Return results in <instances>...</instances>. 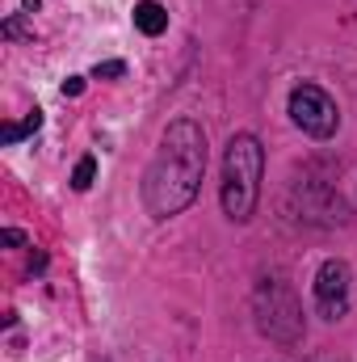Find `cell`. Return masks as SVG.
<instances>
[{
  "label": "cell",
  "instance_id": "1",
  "mask_svg": "<svg viewBox=\"0 0 357 362\" xmlns=\"http://www.w3.org/2000/svg\"><path fill=\"white\" fill-rule=\"evenodd\" d=\"M202 173H206V135H202L198 122L177 118L164 131L160 152H156V160L143 173V202H147V211L156 219L181 215L198 198Z\"/></svg>",
  "mask_w": 357,
  "mask_h": 362
},
{
  "label": "cell",
  "instance_id": "2",
  "mask_svg": "<svg viewBox=\"0 0 357 362\" xmlns=\"http://www.w3.org/2000/svg\"><path fill=\"white\" fill-rule=\"evenodd\" d=\"M261 169H265V152L253 135H231L227 156H223V211L227 219L244 223L257 211L261 198Z\"/></svg>",
  "mask_w": 357,
  "mask_h": 362
},
{
  "label": "cell",
  "instance_id": "3",
  "mask_svg": "<svg viewBox=\"0 0 357 362\" xmlns=\"http://www.w3.org/2000/svg\"><path fill=\"white\" fill-rule=\"evenodd\" d=\"M257 325L273 341H298L303 337V308L282 278H265L257 286Z\"/></svg>",
  "mask_w": 357,
  "mask_h": 362
},
{
  "label": "cell",
  "instance_id": "4",
  "mask_svg": "<svg viewBox=\"0 0 357 362\" xmlns=\"http://www.w3.org/2000/svg\"><path fill=\"white\" fill-rule=\"evenodd\" d=\"M290 118H294V127H303V131L315 135V139H328V135H337V127H341L337 101L324 89H315V85H298V89L290 93Z\"/></svg>",
  "mask_w": 357,
  "mask_h": 362
},
{
  "label": "cell",
  "instance_id": "5",
  "mask_svg": "<svg viewBox=\"0 0 357 362\" xmlns=\"http://www.w3.org/2000/svg\"><path fill=\"white\" fill-rule=\"evenodd\" d=\"M315 299H320V312L328 320L345 316L349 308V266L345 262H324L315 274Z\"/></svg>",
  "mask_w": 357,
  "mask_h": 362
},
{
  "label": "cell",
  "instance_id": "6",
  "mask_svg": "<svg viewBox=\"0 0 357 362\" xmlns=\"http://www.w3.org/2000/svg\"><path fill=\"white\" fill-rule=\"evenodd\" d=\"M135 25H139V34H147V38L164 34V30H169V13H164V4H156V0H139V4H135Z\"/></svg>",
  "mask_w": 357,
  "mask_h": 362
},
{
  "label": "cell",
  "instance_id": "7",
  "mask_svg": "<svg viewBox=\"0 0 357 362\" xmlns=\"http://www.w3.org/2000/svg\"><path fill=\"white\" fill-rule=\"evenodd\" d=\"M38 127H42V114L34 110V114H25V122H8V127L0 131V139H4V144H17V139H25V135H34Z\"/></svg>",
  "mask_w": 357,
  "mask_h": 362
},
{
  "label": "cell",
  "instance_id": "8",
  "mask_svg": "<svg viewBox=\"0 0 357 362\" xmlns=\"http://www.w3.org/2000/svg\"><path fill=\"white\" fill-rule=\"evenodd\" d=\"M92 173H97V160H92V156H85V160L76 165V173H72V185H76V189H89Z\"/></svg>",
  "mask_w": 357,
  "mask_h": 362
},
{
  "label": "cell",
  "instance_id": "9",
  "mask_svg": "<svg viewBox=\"0 0 357 362\" xmlns=\"http://www.w3.org/2000/svg\"><path fill=\"white\" fill-rule=\"evenodd\" d=\"M122 72H126V64H118V59H109V64H97V68H92V76H97V81H114V76H122Z\"/></svg>",
  "mask_w": 357,
  "mask_h": 362
},
{
  "label": "cell",
  "instance_id": "10",
  "mask_svg": "<svg viewBox=\"0 0 357 362\" xmlns=\"http://www.w3.org/2000/svg\"><path fill=\"white\" fill-rule=\"evenodd\" d=\"M80 93H85V81L80 76H68L63 81V97H80Z\"/></svg>",
  "mask_w": 357,
  "mask_h": 362
},
{
  "label": "cell",
  "instance_id": "11",
  "mask_svg": "<svg viewBox=\"0 0 357 362\" xmlns=\"http://www.w3.org/2000/svg\"><path fill=\"white\" fill-rule=\"evenodd\" d=\"M0 240H4V245H13V249H17V245H25V236H21V232H17V228H8V232H4V236H0Z\"/></svg>",
  "mask_w": 357,
  "mask_h": 362
}]
</instances>
